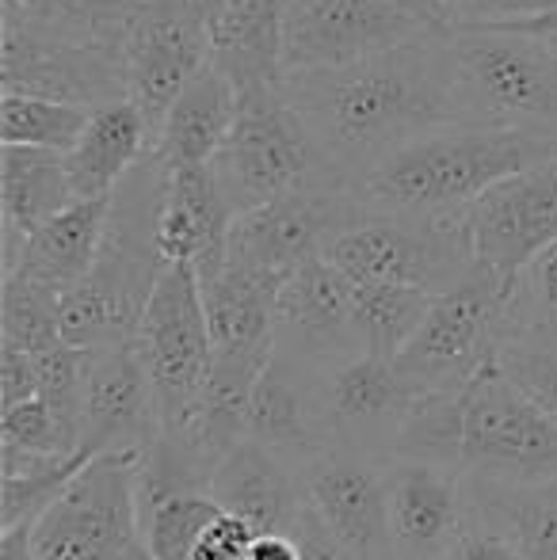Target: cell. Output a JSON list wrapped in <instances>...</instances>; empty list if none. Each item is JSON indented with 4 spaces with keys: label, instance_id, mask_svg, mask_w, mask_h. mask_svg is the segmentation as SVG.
I'll use <instances>...</instances> for the list:
<instances>
[{
    "label": "cell",
    "instance_id": "6da1fadb",
    "mask_svg": "<svg viewBox=\"0 0 557 560\" xmlns=\"http://www.w3.org/2000/svg\"><path fill=\"white\" fill-rule=\"evenodd\" d=\"M282 92L302 115L321 164L348 187L409 141L459 126V77L446 31L348 66L290 73Z\"/></svg>",
    "mask_w": 557,
    "mask_h": 560
},
{
    "label": "cell",
    "instance_id": "7a4b0ae2",
    "mask_svg": "<svg viewBox=\"0 0 557 560\" xmlns=\"http://www.w3.org/2000/svg\"><path fill=\"white\" fill-rule=\"evenodd\" d=\"M557 156L554 133L446 126L397 149L351 184L359 210L417 222H459L492 184Z\"/></svg>",
    "mask_w": 557,
    "mask_h": 560
},
{
    "label": "cell",
    "instance_id": "3957f363",
    "mask_svg": "<svg viewBox=\"0 0 557 560\" xmlns=\"http://www.w3.org/2000/svg\"><path fill=\"white\" fill-rule=\"evenodd\" d=\"M164 164L149 149L115 187L100 256L81 287L61 294V328L77 347L127 343L138 332L141 310L169 267L156 244Z\"/></svg>",
    "mask_w": 557,
    "mask_h": 560
},
{
    "label": "cell",
    "instance_id": "277c9868",
    "mask_svg": "<svg viewBox=\"0 0 557 560\" xmlns=\"http://www.w3.org/2000/svg\"><path fill=\"white\" fill-rule=\"evenodd\" d=\"M459 77V126L557 138V46L543 35L462 23L446 31Z\"/></svg>",
    "mask_w": 557,
    "mask_h": 560
},
{
    "label": "cell",
    "instance_id": "5b68a950",
    "mask_svg": "<svg viewBox=\"0 0 557 560\" xmlns=\"http://www.w3.org/2000/svg\"><path fill=\"white\" fill-rule=\"evenodd\" d=\"M451 465L481 480H557V423L492 362L454 393Z\"/></svg>",
    "mask_w": 557,
    "mask_h": 560
},
{
    "label": "cell",
    "instance_id": "8992f818",
    "mask_svg": "<svg viewBox=\"0 0 557 560\" xmlns=\"http://www.w3.org/2000/svg\"><path fill=\"white\" fill-rule=\"evenodd\" d=\"M508 339V287L474 271L446 294H436L428 317L394 354L402 385L417 397H443L474 382L500 359Z\"/></svg>",
    "mask_w": 557,
    "mask_h": 560
},
{
    "label": "cell",
    "instance_id": "52a82bcc",
    "mask_svg": "<svg viewBox=\"0 0 557 560\" xmlns=\"http://www.w3.org/2000/svg\"><path fill=\"white\" fill-rule=\"evenodd\" d=\"M138 454H96L31 523L38 560H153L138 518Z\"/></svg>",
    "mask_w": 557,
    "mask_h": 560
},
{
    "label": "cell",
    "instance_id": "ba28073f",
    "mask_svg": "<svg viewBox=\"0 0 557 560\" xmlns=\"http://www.w3.org/2000/svg\"><path fill=\"white\" fill-rule=\"evenodd\" d=\"M321 256L351 282H402L446 294L477 271L459 222H417L394 214H356L328 236Z\"/></svg>",
    "mask_w": 557,
    "mask_h": 560
},
{
    "label": "cell",
    "instance_id": "9c48e42d",
    "mask_svg": "<svg viewBox=\"0 0 557 560\" xmlns=\"http://www.w3.org/2000/svg\"><path fill=\"white\" fill-rule=\"evenodd\" d=\"M233 218L287 195L317 172L321 153L282 89L241 96L237 118L210 161Z\"/></svg>",
    "mask_w": 557,
    "mask_h": 560
},
{
    "label": "cell",
    "instance_id": "30bf717a",
    "mask_svg": "<svg viewBox=\"0 0 557 560\" xmlns=\"http://www.w3.org/2000/svg\"><path fill=\"white\" fill-rule=\"evenodd\" d=\"M135 343L156 389L161 428H176L199 405L210 377L214 339H210L202 279L195 264H169L141 310Z\"/></svg>",
    "mask_w": 557,
    "mask_h": 560
},
{
    "label": "cell",
    "instance_id": "8fae6325",
    "mask_svg": "<svg viewBox=\"0 0 557 560\" xmlns=\"http://www.w3.org/2000/svg\"><path fill=\"white\" fill-rule=\"evenodd\" d=\"M356 214L363 210H359L351 187L333 172H317L279 199L233 218L225 264L290 279L305 259L321 256L328 236Z\"/></svg>",
    "mask_w": 557,
    "mask_h": 560
},
{
    "label": "cell",
    "instance_id": "7c38bea8",
    "mask_svg": "<svg viewBox=\"0 0 557 560\" xmlns=\"http://www.w3.org/2000/svg\"><path fill=\"white\" fill-rule=\"evenodd\" d=\"M436 31L451 27L397 0H287L282 66L287 77L348 66Z\"/></svg>",
    "mask_w": 557,
    "mask_h": 560
},
{
    "label": "cell",
    "instance_id": "4fadbf2b",
    "mask_svg": "<svg viewBox=\"0 0 557 560\" xmlns=\"http://www.w3.org/2000/svg\"><path fill=\"white\" fill-rule=\"evenodd\" d=\"M477 271L512 290L520 271L557 241V156L512 172L462 214Z\"/></svg>",
    "mask_w": 557,
    "mask_h": 560
},
{
    "label": "cell",
    "instance_id": "5bb4252c",
    "mask_svg": "<svg viewBox=\"0 0 557 560\" xmlns=\"http://www.w3.org/2000/svg\"><path fill=\"white\" fill-rule=\"evenodd\" d=\"M207 61L210 31L192 0H146L130 12L123 31L127 100L146 115L153 141L169 107Z\"/></svg>",
    "mask_w": 557,
    "mask_h": 560
},
{
    "label": "cell",
    "instance_id": "9a60e30c",
    "mask_svg": "<svg viewBox=\"0 0 557 560\" xmlns=\"http://www.w3.org/2000/svg\"><path fill=\"white\" fill-rule=\"evenodd\" d=\"M390 538L402 560H443L477 523L474 477L451 462L394 454L386 457Z\"/></svg>",
    "mask_w": 557,
    "mask_h": 560
},
{
    "label": "cell",
    "instance_id": "2e32d148",
    "mask_svg": "<svg viewBox=\"0 0 557 560\" xmlns=\"http://www.w3.org/2000/svg\"><path fill=\"white\" fill-rule=\"evenodd\" d=\"M310 511L356 560H390V492L386 457L356 446H325L302 465Z\"/></svg>",
    "mask_w": 557,
    "mask_h": 560
},
{
    "label": "cell",
    "instance_id": "e0dca14e",
    "mask_svg": "<svg viewBox=\"0 0 557 560\" xmlns=\"http://www.w3.org/2000/svg\"><path fill=\"white\" fill-rule=\"evenodd\" d=\"M156 389L135 339L84 347L81 450L84 454H146L156 443Z\"/></svg>",
    "mask_w": 557,
    "mask_h": 560
},
{
    "label": "cell",
    "instance_id": "ac0fdd59",
    "mask_svg": "<svg viewBox=\"0 0 557 560\" xmlns=\"http://www.w3.org/2000/svg\"><path fill=\"white\" fill-rule=\"evenodd\" d=\"M276 351L321 370L367 351L356 320V282L325 256L305 259L282 282L276 305Z\"/></svg>",
    "mask_w": 557,
    "mask_h": 560
},
{
    "label": "cell",
    "instance_id": "d6986e66",
    "mask_svg": "<svg viewBox=\"0 0 557 560\" xmlns=\"http://www.w3.org/2000/svg\"><path fill=\"white\" fill-rule=\"evenodd\" d=\"M417 400V393L405 389L397 377L394 359H382V354L363 351L321 370V408H325L328 439L340 446L390 457Z\"/></svg>",
    "mask_w": 557,
    "mask_h": 560
},
{
    "label": "cell",
    "instance_id": "ffe728a7",
    "mask_svg": "<svg viewBox=\"0 0 557 560\" xmlns=\"http://www.w3.org/2000/svg\"><path fill=\"white\" fill-rule=\"evenodd\" d=\"M248 439L287 457L294 469L333 446L321 408V366L271 351L248 400Z\"/></svg>",
    "mask_w": 557,
    "mask_h": 560
},
{
    "label": "cell",
    "instance_id": "44dd1931",
    "mask_svg": "<svg viewBox=\"0 0 557 560\" xmlns=\"http://www.w3.org/2000/svg\"><path fill=\"white\" fill-rule=\"evenodd\" d=\"M233 210L210 164H164L156 244L169 264H195L199 279L222 271Z\"/></svg>",
    "mask_w": 557,
    "mask_h": 560
},
{
    "label": "cell",
    "instance_id": "7402d4cb",
    "mask_svg": "<svg viewBox=\"0 0 557 560\" xmlns=\"http://www.w3.org/2000/svg\"><path fill=\"white\" fill-rule=\"evenodd\" d=\"M287 279L222 264V271L202 279L214 359L268 366L276 351V305Z\"/></svg>",
    "mask_w": 557,
    "mask_h": 560
},
{
    "label": "cell",
    "instance_id": "603a6c76",
    "mask_svg": "<svg viewBox=\"0 0 557 560\" xmlns=\"http://www.w3.org/2000/svg\"><path fill=\"white\" fill-rule=\"evenodd\" d=\"M282 27H287V0H230L210 31V61L233 81L237 96L282 89Z\"/></svg>",
    "mask_w": 557,
    "mask_h": 560
},
{
    "label": "cell",
    "instance_id": "cb8c5ba5",
    "mask_svg": "<svg viewBox=\"0 0 557 560\" xmlns=\"http://www.w3.org/2000/svg\"><path fill=\"white\" fill-rule=\"evenodd\" d=\"M207 488L225 511L245 515L256 530H290L305 511L302 469L271 454L256 439L233 446Z\"/></svg>",
    "mask_w": 557,
    "mask_h": 560
},
{
    "label": "cell",
    "instance_id": "d4e9b609",
    "mask_svg": "<svg viewBox=\"0 0 557 560\" xmlns=\"http://www.w3.org/2000/svg\"><path fill=\"white\" fill-rule=\"evenodd\" d=\"M77 202L66 153L38 145L0 149V214H4V271L20 259L27 233Z\"/></svg>",
    "mask_w": 557,
    "mask_h": 560
},
{
    "label": "cell",
    "instance_id": "484cf974",
    "mask_svg": "<svg viewBox=\"0 0 557 560\" xmlns=\"http://www.w3.org/2000/svg\"><path fill=\"white\" fill-rule=\"evenodd\" d=\"M107 214H112V195L107 199H77L50 222H43L35 233H27L20 248V259L4 275H23L54 294H69L81 287L84 275L92 271L100 256V244L107 233Z\"/></svg>",
    "mask_w": 557,
    "mask_h": 560
},
{
    "label": "cell",
    "instance_id": "4316f807",
    "mask_svg": "<svg viewBox=\"0 0 557 560\" xmlns=\"http://www.w3.org/2000/svg\"><path fill=\"white\" fill-rule=\"evenodd\" d=\"M153 149V130L130 100L92 107V118L77 145L66 153V168L77 199H107Z\"/></svg>",
    "mask_w": 557,
    "mask_h": 560
},
{
    "label": "cell",
    "instance_id": "83f0119b",
    "mask_svg": "<svg viewBox=\"0 0 557 560\" xmlns=\"http://www.w3.org/2000/svg\"><path fill=\"white\" fill-rule=\"evenodd\" d=\"M241 96L233 81L214 66L199 69L187 89L169 107L161 130H156L153 153L161 164H210L237 118Z\"/></svg>",
    "mask_w": 557,
    "mask_h": 560
},
{
    "label": "cell",
    "instance_id": "f1b7e54d",
    "mask_svg": "<svg viewBox=\"0 0 557 560\" xmlns=\"http://www.w3.org/2000/svg\"><path fill=\"white\" fill-rule=\"evenodd\" d=\"M477 523L508 538L527 560H557V480L508 485L474 477Z\"/></svg>",
    "mask_w": 557,
    "mask_h": 560
},
{
    "label": "cell",
    "instance_id": "f546056e",
    "mask_svg": "<svg viewBox=\"0 0 557 560\" xmlns=\"http://www.w3.org/2000/svg\"><path fill=\"white\" fill-rule=\"evenodd\" d=\"M222 503L202 485H176L138 472V518L153 560H192L195 541L222 515Z\"/></svg>",
    "mask_w": 557,
    "mask_h": 560
},
{
    "label": "cell",
    "instance_id": "4dcf8cb0",
    "mask_svg": "<svg viewBox=\"0 0 557 560\" xmlns=\"http://www.w3.org/2000/svg\"><path fill=\"white\" fill-rule=\"evenodd\" d=\"M77 450H81V423L43 393L0 408V472H20Z\"/></svg>",
    "mask_w": 557,
    "mask_h": 560
},
{
    "label": "cell",
    "instance_id": "1f68e13d",
    "mask_svg": "<svg viewBox=\"0 0 557 560\" xmlns=\"http://www.w3.org/2000/svg\"><path fill=\"white\" fill-rule=\"evenodd\" d=\"M436 294L402 282H356V320L363 347L382 359H394L405 339L428 317Z\"/></svg>",
    "mask_w": 557,
    "mask_h": 560
},
{
    "label": "cell",
    "instance_id": "d6a6232c",
    "mask_svg": "<svg viewBox=\"0 0 557 560\" xmlns=\"http://www.w3.org/2000/svg\"><path fill=\"white\" fill-rule=\"evenodd\" d=\"M89 118L92 107L4 89V96H0V141L4 145H38L69 153L89 126Z\"/></svg>",
    "mask_w": 557,
    "mask_h": 560
},
{
    "label": "cell",
    "instance_id": "836d02e7",
    "mask_svg": "<svg viewBox=\"0 0 557 560\" xmlns=\"http://www.w3.org/2000/svg\"><path fill=\"white\" fill-rule=\"evenodd\" d=\"M61 294L23 279V275H4L0 287V343L23 347L27 354H38L46 347L61 343Z\"/></svg>",
    "mask_w": 557,
    "mask_h": 560
},
{
    "label": "cell",
    "instance_id": "e575fe53",
    "mask_svg": "<svg viewBox=\"0 0 557 560\" xmlns=\"http://www.w3.org/2000/svg\"><path fill=\"white\" fill-rule=\"evenodd\" d=\"M508 336L557 351V241L538 252L508 290Z\"/></svg>",
    "mask_w": 557,
    "mask_h": 560
},
{
    "label": "cell",
    "instance_id": "d590c367",
    "mask_svg": "<svg viewBox=\"0 0 557 560\" xmlns=\"http://www.w3.org/2000/svg\"><path fill=\"white\" fill-rule=\"evenodd\" d=\"M92 454L77 450L69 457H54V462L31 465V469L20 472H0V485H4V495H0V530H12V526H31L61 492L69 488V480L84 469Z\"/></svg>",
    "mask_w": 557,
    "mask_h": 560
},
{
    "label": "cell",
    "instance_id": "8d00e7d4",
    "mask_svg": "<svg viewBox=\"0 0 557 560\" xmlns=\"http://www.w3.org/2000/svg\"><path fill=\"white\" fill-rule=\"evenodd\" d=\"M497 362H500V370L557 423V351L527 343V339H520V336H508Z\"/></svg>",
    "mask_w": 557,
    "mask_h": 560
},
{
    "label": "cell",
    "instance_id": "74e56055",
    "mask_svg": "<svg viewBox=\"0 0 557 560\" xmlns=\"http://www.w3.org/2000/svg\"><path fill=\"white\" fill-rule=\"evenodd\" d=\"M256 534H264V530H256L245 515L222 511V515L202 530V538L195 541L192 560H245L248 546L256 541Z\"/></svg>",
    "mask_w": 557,
    "mask_h": 560
},
{
    "label": "cell",
    "instance_id": "f35d334b",
    "mask_svg": "<svg viewBox=\"0 0 557 560\" xmlns=\"http://www.w3.org/2000/svg\"><path fill=\"white\" fill-rule=\"evenodd\" d=\"M451 27L462 23H508L523 20V15H538L557 8V0H436Z\"/></svg>",
    "mask_w": 557,
    "mask_h": 560
},
{
    "label": "cell",
    "instance_id": "ab89813d",
    "mask_svg": "<svg viewBox=\"0 0 557 560\" xmlns=\"http://www.w3.org/2000/svg\"><path fill=\"white\" fill-rule=\"evenodd\" d=\"M38 393V374H35V354H27L23 347L0 343V405H20V400Z\"/></svg>",
    "mask_w": 557,
    "mask_h": 560
},
{
    "label": "cell",
    "instance_id": "60d3db41",
    "mask_svg": "<svg viewBox=\"0 0 557 560\" xmlns=\"http://www.w3.org/2000/svg\"><path fill=\"white\" fill-rule=\"evenodd\" d=\"M443 560H527V557H523L508 538H500L497 530H489L485 523H474L459 541H454V549Z\"/></svg>",
    "mask_w": 557,
    "mask_h": 560
},
{
    "label": "cell",
    "instance_id": "b9f144b4",
    "mask_svg": "<svg viewBox=\"0 0 557 560\" xmlns=\"http://www.w3.org/2000/svg\"><path fill=\"white\" fill-rule=\"evenodd\" d=\"M290 534H294L298 546H302V560H356L325 526H321V518L310 511V503H305V511L298 515V523L290 526Z\"/></svg>",
    "mask_w": 557,
    "mask_h": 560
},
{
    "label": "cell",
    "instance_id": "7bdbcfd3",
    "mask_svg": "<svg viewBox=\"0 0 557 560\" xmlns=\"http://www.w3.org/2000/svg\"><path fill=\"white\" fill-rule=\"evenodd\" d=\"M245 560H302V546L290 530H264L248 546Z\"/></svg>",
    "mask_w": 557,
    "mask_h": 560
},
{
    "label": "cell",
    "instance_id": "ee69618b",
    "mask_svg": "<svg viewBox=\"0 0 557 560\" xmlns=\"http://www.w3.org/2000/svg\"><path fill=\"white\" fill-rule=\"evenodd\" d=\"M0 560H38L35 546H31V526L0 530Z\"/></svg>",
    "mask_w": 557,
    "mask_h": 560
},
{
    "label": "cell",
    "instance_id": "f6af8a7d",
    "mask_svg": "<svg viewBox=\"0 0 557 560\" xmlns=\"http://www.w3.org/2000/svg\"><path fill=\"white\" fill-rule=\"evenodd\" d=\"M497 27L527 31V35H550V31H557V8H550V12H538V15H523V20L497 23Z\"/></svg>",
    "mask_w": 557,
    "mask_h": 560
},
{
    "label": "cell",
    "instance_id": "bcb514c9",
    "mask_svg": "<svg viewBox=\"0 0 557 560\" xmlns=\"http://www.w3.org/2000/svg\"><path fill=\"white\" fill-rule=\"evenodd\" d=\"M397 4H405V8H413V12L428 15V20L443 23V27H451V20H446V15H443V8H439L436 0H397Z\"/></svg>",
    "mask_w": 557,
    "mask_h": 560
},
{
    "label": "cell",
    "instance_id": "7dc6e473",
    "mask_svg": "<svg viewBox=\"0 0 557 560\" xmlns=\"http://www.w3.org/2000/svg\"><path fill=\"white\" fill-rule=\"evenodd\" d=\"M225 4H230V0H192V8L202 15V23H210V20H214V15L222 12Z\"/></svg>",
    "mask_w": 557,
    "mask_h": 560
},
{
    "label": "cell",
    "instance_id": "c3c4849f",
    "mask_svg": "<svg viewBox=\"0 0 557 560\" xmlns=\"http://www.w3.org/2000/svg\"><path fill=\"white\" fill-rule=\"evenodd\" d=\"M543 38H550V43L557 46V31H550V35H543Z\"/></svg>",
    "mask_w": 557,
    "mask_h": 560
},
{
    "label": "cell",
    "instance_id": "681fc988",
    "mask_svg": "<svg viewBox=\"0 0 557 560\" xmlns=\"http://www.w3.org/2000/svg\"><path fill=\"white\" fill-rule=\"evenodd\" d=\"M390 560H402V557H390Z\"/></svg>",
    "mask_w": 557,
    "mask_h": 560
}]
</instances>
